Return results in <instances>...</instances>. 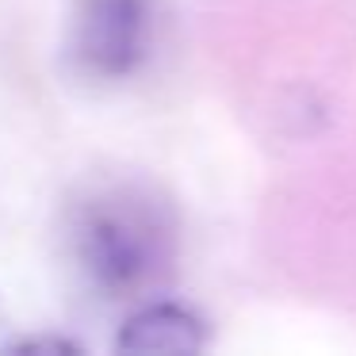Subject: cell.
Wrapping results in <instances>:
<instances>
[{
  "instance_id": "obj_1",
  "label": "cell",
  "mask_w": 356,
  "mask_h": 356,
  "mask_svg": "<svg viewBox=\"0 0 356 356\" xmlns=\"http://www.w3.org/2000/svg\"><path fill=\"white\" fill-rule=\"evenodd\" d=\"M62 241L88 291L108 302H131L154 295L177 272L180 218L142 180H100L65 207Z\"/></svg>"
},
{
  "instance_id": "obj_2",
  "label": "cell",
  "mask_w": 356,
  "mask_h": 356,
  "mask_svg": "<svg viewBox=\"0 0 356 356\" xmlns=\"http://www.w3.org/2000/svg\"><path fill=\"white\" fill-rule=\"evenodd\" d=\"M161 0H73L65 58L88 85L115 88L142 77L157 54Z\"/></svg>"
},
{
  "instance_id": "obj_3",
  "label": "cell",
  "mask_w": 356,
  "mask_h": 356,
  "mask_svg": "<svg viewBox=\"0 0 356 356\" xmlns=\"http://www.w3.org/2000/svg\"><path fill=\"white\" fill-rule=\"evenodd\" d=\"M203 341H207V333H203L195 310L169 299L146 302L119 330V348H127V353H195V348H203Z\"/></svg>"
}]
</instances>
